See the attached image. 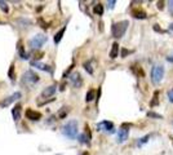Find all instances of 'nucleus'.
<instances>
[{"mask_svg": "<svg viewBox=\"0 0 173 155\" xmlns=\"http://www.w3.org/2000/svg\"><path fill=\"white\" fill-rule=\"evenodd\" d=\"M0 8H2V9H3L5 13H8V11H9V8L7 7V3H5V2H0Z\"/></svg>", "mask_w": 173, "mask_h": 155, "instance_id": "26", "label": "nucleus"}, {"mask_svg": "<svg viewBox=\"0 0 173 155\" xmlns=\"http://www.w3.org/2000/svg\"><path fill=\"white\" fill-rule=\"evenodd\" d=\"M21 113H22V105L21 103H17V105L12 109V116L14 122H18L21 119Z\"/></svg>", "mask_w": 173, "mask_h": 155, "instance_id": "12", "label": "nucleus"}, {"mask_svg": "<svg viewBox=\"0 0 173 155\" xmlns=\"http://www.w3.org/2000/svg\"><path fill=\"white\" fill-rule=\"evenodd\" d=\"M47 40H48V38H47L45 35L38 34V35H35L32 39H30L29 45L31 47V49H40V48L47 43Z\"/></svg>", "mask_w": 173, "mask_h": 155, "instance_id": "5", "label": "nucleus"}, {"mask_svg": "<svg viewBox=\"0 0 173 155\" xmlns=\"http://www.w3.org/2000/svg\"><path fill=\"white\" fill-rule=\"evenodd\" d=\"M70 83L74 88H80L83 85V79L79 73H72L70 75Z\"/></svg>", "mask_w": 173, "mask_h": 155, "instance_id": "7", "label": "nucleus"}, {"mask_svg": "<svg viewBox=\"0 0 173 155\" xmlns=\"http://www.w3.org/2000/svg\"><path fill=\"white\" fill-rule=\"evenodd\" d=\"M128 136H129V128H127L125 125H123L122 128L118 131V142H124L125 140H128Z\"/></svg>", "mask_w": 173, "mask_h": 155, "instance_id": "9", "label": "nucleus"}, {"mask_svg": "<svg viewBox=\"0 0 173 155\" xmlns=\"http://www.w3.org/2000/svg\"><path fill=\"white\" fill-rule=\"evenodd\" d=\"M154 30H155V31H160V32H163V30H161L160 27H158V25H155V26H154Z\"/></svg>", "mask_w": 173, "mask_h": 155, "instance_id": "32", "label": "nucleus"}, {"mask_svg": "<svg viewBox=\"0 0 173 155\" xmlns=\"http://www.w3.org/2000/svg\"><path fill=\"white\" fill-rule=\"evenodd\" d=\"M82 155H89V154H88V153H86V151H85V153H83Z\"/></svg>", "mask_w": 173, "mask_h": 155, "instance_id": "36", "label": "nucleus"}, {"mask_svg": "<svg viewBox=\"0 0 173 155\" xmlns=\"http://www.w3.org/2000/svg\"><path fill=\"white\" fill-rule=\"evenodd\" d=\"M158 94H159V92H158V91L154 93V100L150 102V105H151V106H155V105L158 103Z\"/></svg>", "mask_w": 173, "mask_h": 155, "instance_id": "25", "label": "nucleus"}, {"mask_svg": "<svg viewBox=\"0 0 173 155\" xmlns=\"http://www.w3.org/2000/svg\"><path fill=\"white\" fill-rule=\"evenodd\" d=\"M149 140H150V136H149V134H146V136H143V137H142V139H140V140H138L137 145H138V146H142L143 143H146V142H147Z\"/></svg>", "mask_w": 173, "mask_h": 155, "instance_id": "23", "label": "nucleus"}, {"mask_svg": "<svg viewBox=\"0 0 173 155\" xmlns=\"http://www.w3.org/2000/svg\"><path fill=\"white\" fill-rule=\"evenodd\" d=\"M169 29L173 31V23H171V25H169Z\"/></svg>", "mask_w": 173, "mask_h": 155, "instance_id": "35", "label": "nucleus"}, {"mask_svg": "<svg viewBox=\"0 0 173 155\" xmlns=\"http://www.w3.org/2000/svg\"><path fill=\"white\" fill-rule=\"evenodd\" d=\"M65 31H66V26H63V27L61 29V30H59L57 34H56V35H54V43H56V44H58V43L59 41H61L62 40V38H63V34H65Z\"/></svg>", "mask_w": 173, "mask_h": 155, "instance_id": "15", "label": "nucleus"}, {"mask_svg": "<svg viewBox=\"0 0 173 155\" xmlns=\"http://www.w3.org/2000/svg\"><path fill=\"white\" fill-rule=\"evenodd\" d=\"M22 97V93L21 92H14L12 96H8V97H5L2 102H0V106L2 107H8L11 105V103H13L14 101H17V100H20Z\"/></svg>", "mask_w": 173, "mask_h": 155, "instance_id": "6", "label": "nucleus"}, {"mask_svg": "<svg viewBox=\"0 0 173 155\" xmlns=\"http://www.w3.org/2000/svg\"><path fill=\"white\" fill-rule=\"evenodd\" d=\"M129 53H132V50L123 49V50H122V57H125V56H127V54H129Z\"/></svg>", "mask_w": 173, "mask_h": 155, "instance_id": "27", "label": "nucleus"}, {"mask_svg": "<svg viewBox=\"0 0 173 155\" xmlns=\"http://www.w3.org/2000/svg\"><path fill=\"white\" fill-rule=\"evenodd\" d=\"M164 78V66L163 65H155L151 68V82L154 84H159Z\"/></svg>", "mask_w": 173, "mask_h": 155, "instance_id": "4", "label": "nucleus"}, {"mask_svg": "<svg viewBox=\"0 0 173 155\" xmlns=\"http://www.w3.org/2000/svg\"><path fill=\"white\" fill-rule=\"evenodd\" d=\"M93 11H94V13H96V14L102 16V14H103V5L98 3L96 7H94V9H93Z\"/></svg>", "mask_w": 173, "mask_h": 155, "instance_id": "20", "label": "nucleus"}, {"mask_svg": "<svg viewBox=\"0 0 173 155\" xmlns=\"http://www.w3.org/2000/svg\"><path fill=\"white\" fill-rule=\"evenodd\" d=\"M163 4H164V2H159L158 3V8H159V9H163Z\"/></svg>", "mask_w": 173, "mask_h": 155, "instance_id": "34", "label": "nucleus"}, {"mask_svg": "<svg viewBox=\"0 0 173 155\" xmlns=\"http://www.w3.org/2000/svg\"><path fill=\"white\" fill-rule=\"evenodd\" d=\"M147 116H149V118H155V119H163L161 115H159V114H157V113H152V111H149V113H147Z\"/></svg>", "mask_w": 173, "mask_h": 155, "instance_id": "24", "label": "nucleus"}, {"mask_svg": "<svg viewBox=\"0 0 173 155\" xmlns=\"http://www.w3.org/2000/svg\"><path fill=\"white\" fill-rule=\"evenodd\" d=\"M84 68H85V71L88 73V74H93V67H92V65H91V61H86V62H84Z\"/></svg>", "mask_w": 173, "mask_h": 155, "instance_id": "21", "label": "nucleus"}, {"mask_svg": "<svg viewBox=\"0 0 173 155\" xmlns=\"http://www.w3.org/2000/svg\"><path fill=\"white\" fill-rule=\"evenodd\" d=\"M132 16L134 17V18H138V20H145L146 17H147L146 12L142 11V9H133L132 11Z\"/></svg>", "mask_w": 173, "mask_h": 155, "instance_id": "14", "label": "nucleus"}, {"mask_svg": "<svg viewBox=\"0 0 173 155\" xmlns=\"http://www.w3.org/2000/svg\"><path fill=\"white\" fill-rule=\"evenodd\" d=\"M168 8H169V12H171V14L173 16V0H172V2H169V3H168Z\"/></svg>", "mask_w": 173, "mask_h": 155, "instance_id": "29", "label": "nucleus"}, {"mask_svg": "<svg viewBox=\"0 0 173 155\" xmlns=\"http://www.w3.org/2000/svg\"><path fill=\"white\" fill-rule=\"evenodd\" d=\"M172 92H173V91H172Z\"/></svg>", "mask_w": 173, "mask_h": 155, "instance_id": "37", "label": "nucleus"}, {"mask_svg": "<svg viewBox=\"0 0 173 155\" xmlns=\"http://www.w3.org/2000/svg\"><path fill=\"white\" fill-rule=\"evenodd\" d=\"M128 26H129V22H128L127 20L115 22L114 25H112V27H111V34H112V36L116 38V39L124 36V34H125V31H127V29H128Z\"/></svg>", "mask_w": 173, "mask_h": 155, "instance_id": "1", "label": "nucleus"}, {"mask_svg": "<svg viewBox=\"0 0 173 155\" xmlns=\"http://www.w3.org/2000/svg\"><path fill=\"white\" fill-rule=\"evenodd\" d=\"M18 52H20L21 58H23V59H27V58H29V54L25 52V49H23V47H22V45H20V47H18Z\"/></svg>", "mask_w": 173, "mask_h": 155, "instance_id": "22", "label": "nucleus"}, {"mask_svg": "<svg viewBox=\"0 0 173 155\" xmlns=\"http://www.w3.org/2000/svg\"><path fill=\"white\" fill-rule=\"evenodd\" d=\"M167 61H168V62H173V54L167 57Z\"/></svg>", "mask_w": 173, "mask_h": 155, "instance_id": "33", "label": "nucleus"}, {"mask_svg": "<svg viewBox=\"0 0 173 155\" xmlns=\"http://www.w3.org/2000/svg\"><path fill=\"white\" fill-rule=\"evenodd\" d=\"M38 82H39V75L36 73H34L32 70H27L21 78V84L23 87H32Z\"/></svg>", "mask_w": 173, "mask_h": 155, "instance_id": "3", "label": "nucleus"}, {"mask_svg": "<svg viewBox=\"0 0 173 155\" xmlns=\"http://www.w3.org/2000/svg\"><path fill=\"white\" fill-rule=\"evenodd\" d=\"M94 98V89H89L85 94V101L86 102H91Z\"/></svg>", "mask_w": 173, "mask_h": 155, "instance_id": "18", "label": "nucleus"}, {"mask_svg": "<svg viewBox=\"0 0 173 155\" xmlns=\"http://www.w3.org/2000/svg\"><path fill=\"white\" fill-rule=\"evenodd\" d=\"M62 133L66 137H68L70 140L76 139V136H77V122L76 120H70V122H67L62 127Z\"/></svg>", "mask_w": 173, "mask_h": 155, "instance_id": "2", "label": "nucleus"}, {"mask_svg": "<svg viewBox=\"0 0 173 155\" xmlns=\"http://www.w3.org/2000/svg\"><path fill=\"white\" fill-rule=\"evenodd\" d=\"M168 100H169L171 102H173V92H172V91L168 92Z\"/></svg>", "mask_w": 173, "mask_h": 155, "instance_id": "31", "label": "nucleus"}, {"mask_svg": "<svg viewBox=\"0 0 173 155\" xmlns=\"http://www.w3.org/2000/svg\"><path fill=\"white\" fill-rule=\"evenodd\" d=\"M98 131H106V132H114V123L112 122H107V120H103V122H101L98 125Z\"/></svg>", "mask_w": 173, "mask_h": 155, "instance_id": "10", "label": "nucleus"}, {"mask_svg": "<svg viewBox=\"0 0 173 155\" xmlns=\"http://www.w3.org/2000/svg\"><path fill=\"white\" fill-rule=\"evenodd\" d=\"M56 91H57V87L53 84V85H49V87H47L44 91L41 92V94H40V97H44V98H48V97H52L53 94L56 93Z\"/></svg>", "mask_w": 173, "mask_h": 155, "instance_id": "11", "label": "nucleus"}, {"mask_svg": "<svg viewBox=\"0 0 173 155\" xmlns=\"http://www.w3.org/2000/svg\"><path fill=\"white\" fill-rule=\"evenodd\" d=\"M118 54H119V44L118 43H114L112 48H111V52H110V58H116Z\"/></svg>", "mask_w": 173, "mask_h": 155, "instance_id": "16", "label": "nucleus"}, {"mask_svg": "<svg viewBox=\"0 0 173 155\" xmlns=\"http://www.w3.org/2000/svg\"><path fill=\"white\" fill-rule=\"evenodd\" d=\"M72 67H74V63H72V65H71L70 67H68V68H67V71H65V74H63V78H66V76H67L68 74H70V71L72 70Z\"/></svg>", "mask_w": 173, "mask_h": 155, "instance_id": "28", "label": "nucleus"}, {"mask_svg": "<svg viewBox=\"0 0 173 155\" xmlns=\"http://www.w3.org/2000/svg\"><path fill=\"white\" fill-rule=\"evenodd\" d=\"M31 66H34V67H38L39 70H43V71H47V73H53V70H52V67L50 66H48V65H45V63H40V62H36V61H32L31 62Z\"/></svg>", "mask_w": 173, "mask_h": 155, "instance_id": "13", "label": "nucleus"}, {"mask_svg": "<svg viewBox=\"0 0 173 155\" xmlns=\"http://www.w3.org/2000/svg\"><path fill=\"white\" fill-rule=\"evenodd\" d=\"M8 76H9V79H11L12 82H14V80H16V70H14V63H12V65H11V67H9V71H8Z\"/></svg>", "mask_w": 173, "mask_h": 155, "instance_id": "17", "label": "nucleus"}, {"mask_svg": "<svg viewBox=\"0 0 173 155\" xmlns=\"http://www.w3.org/2000/svg\"><path fill=\"white\" fill-rule=\"evenodd\" d=\"M26 118H27L29 120H32V122H38V120L41 119V113H39V111H35V110H31V109H27L25 113Z\"/></svg>", "mask_w": 173, "mask_h": 155, "instance_id": "8", "label": "nucleus"}, {"mask_svg": "<svg viewBox=\"0 0 173 155\" xmlns=\"http://www.w3.org/2000/svg\"><path fill=\"white\" fill-rule=\"evenodd\" d=\"M67 114H68V107H62L61 110L58 111V118L59 119H63V118H66Z\"/></svg>", "mask_w": 173, "mask_h": 155, "instance_id": "19", "label": "nucleus"}, {"mask_svg": "<svg viewBox=\"0 0 173 155\" xmlns=\"http://www.w3.org/2000/svg\"><path fill=\"white\" fill-rule=\"evenodd\" d=\"M116 4V2H115V0H111V2H109L107 3V5H109V8H110V9H112V8H114V5Z\"/></svg>", "mask_w": 173, "mask_h": 155, "instance_id": "30", "label": "nucleus"}]
</instances>
